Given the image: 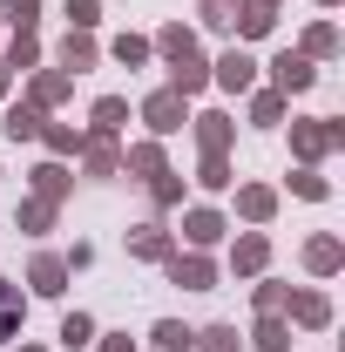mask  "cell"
Wrapping results in <instances>:
<instances>
[{
    "label": "cell",
    "instance_id": "6da1fadb",
    "mask_svg": "<svg viewBox=\"0 0 345 352\" xmlns=\"http://www.w3.org/2000/svg\"><path fill=\"white\" fill-rule=\"evenodd\" d=\"M163 54L176 68V88H203V54H197V41L183 28H163Z\"/></svg>",
    "mask_w": 345,
    "mask_h": 352
},
{
    "label": "cell",
    "instance_id": "7a4b0ae2",
    "mask_svg": "<svg viewBox=\"0 0 345 352\" xmlns=\"http://www.w3.org/2000/svg\"><path fill=\"white\" fill-rule=\"evenodd\" d=\"M142 116H149V129H156V135H170V129H183V95H156V102H149V109H142Z\"/></svg>",
    "mask_w": 345,
    "mask_h": 352
},
{
    "label": "cell",
    "instance_id": "3957f363",
    "mask_svg": "<svg viewBox=\"0 0 345 352\" xmlns=\"http://www.w3.org/2000/svg\"><path fill=\"white\" fill-rule=\"evenodd\" d=\"M251 68H258L251 54H223V61H216V82L223 88H251Z\"/></svg>",
    "mask_w": 345,
    "mask_h": 352
},
{
    "label": "cell",
    "instance_id": "277c9868",
    "mask_svg": "<svg viewBox=\"0 0 345 352\" xmlns=\"http://www.w3.org/2000/svg\"><path fill=\"white\" fill-rule=\"evenodd\" d=\"M21 292H14V285H7V278H0V339H14V332H21Z\"/></svg>",
    "mask_w": 345,
    "mask_h": 352
},
{
    "label": "cell",
    "instance_id": "5b68a950",
    "mask_svg": "<svg viewBox=\"0 0 345 352\" xmlns=\"http://www.w3.org/2000/svg\"><path fill=\"white\" fill-rule=\"evenodd\" d=\"M271 68H278V88H311V68H304L298 54H278Z\"/></svg>",
    "mask_w": 345,
    "mask_h": 352
},
{
    "label": "cell",
    "instance_id": "8992f818",
    "mask_svg": "<svg viewBox=\"0 0 345 352\" xmlns=\"http://www.w3.org/2000/svg\"><path fill=\"white\" fill-rule=\"evenodd\" d=\"M176 285H190V292H210V264H203V258H190V264L176 258Z\"/></svg>",
    "mask_w": 345,
    "mask_h": 352
},
{
    "label": "cell",
    "instance_id": "52a82bcc",
    "mask_svg": "<svg viewBox=\"0 0 345 352\" xmlns=\"http://www.w3.org/2000/svg\"><path fill=\"white\" fill-rule=\"evenodd\" d=\"M34 292H47V298L61 292V258H41V264H34Z\"/></svg>",
    "mask_w": 345,
    "mask_h": 352
},
{
    "label": "cell",
    "instance_id": "ba28073f",
    "mask_svg": "<svg viewBox=\"0 0 345 352\" xmlns=\"http://www.w3.org/2000/svg\"><path fill=\"white\" fill-rule=\"evenodd\" d=\"M156 352H190V332H183V325H170V318H163V325H156Z\"/></svg>",
    "mask_w": 345,
    "mask_h": 352
},
{
    "label": "cell",
    "instance_id": "9c48e42d",
    "mask_svg": "<svg viewBox=\"0 0 345 352\" xmlns=\"http://www.w3.org/2000/svg\"><path fill=\"white\" fill-rule=\"evenodd\" d=\"M61 339H68V346H88V339H95V325H88L82 311H68V318H61Z\"/></svg>",
    "mask_w": 345,
    "mask_h": 352
},
{
    "label": "cell",
    "instance_id": "30bf717a",
    "mask_svg": "<svg viewBox=\"0 0 345 352\" xmlns=\"http://www.w3.org/2000/svg\"><path fill=\"white\" fill-rule=\"evenodd\" d=\"M203 21H210V28H230V21H237V0H203Z\"/></svg>",
    "mask_w": 345,
    "mask_h": 352
},
{
    "label": "cell",
    "instance_id": "8fae6325",
    "mask_svg": "<svg viewBox=\"0 0 345 352\" xmlns=\"http://www.w3.org/2000/svg\"><path fill=\"white\" fill-rule=\"evenodd\" d=\"M203 352H237V332H230V325H210V332H203Z\"/></svg>",
    "mask_w": 345,
    "mask_h": 352
},
{
    "label": "cell",
    "instance_id": "7c38bea8",
    "mask_svg": "<svg viewBox=\"0 0 345 352\" xmlns=\"http://www.w3.org/2000/svg\"><path fill=\"white\" fill-rule=\"evenodd\" d=\"M216 230H223V223H216V217H210V210H197V217H190V237H197V244H210Z\"/></svg>",
    "mask_w": 345,
    "mask_h": 352
},
{
    "label": "cell",
    "instance_id": "4fadbf2b",
    "mask_svg": "<svg viewBox=\"0 0 345 352\" xmlns=\"http://www.w3.org/2000/svg\"><path fill=\"white\" fill-rule=\"evenodd\" d=\"M122 116H129L122 102H95V122H102V129H122Z\"/></svg>",
    "mask_w": 345,
    "mask_h": 352
},
{
    "label": "cell",
    "instance_id": "5bb4252c",
    "mask_svg": "<svg viewBox=\"0 0 345 352\" xmlns=\"http://www.w3.org/2000/svg\"><path fill=\"white\" fill-rule=\"evenodd\" d=\"M7 135H14V142L34 135V109H14V116H7Z\"/></svg>",
    "mask_w": 345,
    "mask_h": 352
},
{
    "label": "cell",
    "instance_id": "9a60e30c",
    "mask_svg": "<svg viewBox=\"0 0 345 352\" xmlns=\"http://www.w3.org/2000/svg\"><path fill=\"white\" fill-rule=\"evenodd\" d=\"M61 61H68V68H88V41H82V34H68V47H61Z\"/></svg>",
    "mask_w": 345,
    "mask_h": 352
},
{
    "label": "cell",
    "instance_id": "2e32d148",
    "mask_svg": "<svg viewBox=\"0 0 345 352\" xmlns=\"http://www.w3.org/2000/svg\"><path fill=\"white\" fill-rule=\"evenodd\" d=\"M223 135H230V129H223V116H203V142H210V156L223 149Z\"/></svg>",
    "mask_w": 345,
    "mask_h": 352
},
{
    "label": "cell",
    "instance_id": "e0dca14e",
    "mask_svg": "<svg viewBox=\"0 0 345 352\" xmlns=\"http://www.w3.org/2000/svg\"><path fill=\"white\" fill-rule=\"evenodd\" d=\"M311 264H318V271H332V264H339V244H332V237H325V244H311Z\"/></svg>",
    "mask_w": 345,
    "mask_h": 352
},
{
    "label": "cell",
    "instance_id": "ac0fdd59",
    "mask_svg": "<svg viewBox=\"0 0 345 352\" xmlns=\"http://www.w3.org/2000/svg\"><path fill=\"white\" fill-rule=\"evenodd\" d=\"M298 318L304 325H325V298H298Z\"/></svg>",
    "mask_w": 345,
    "mask_h": 352
},
{
    "label": "cell",
    "instance_id": "d6986e66",
    "mask_svg": "<svg viewBox=\"0 0 345 352\" xmlns=\"http://www.w3.org/2000/svg\"><path fill=\"white\" fill-rule=\"evenodd\" d=\"M68 21H75V28H88V21H95V0H68Z\"/></svg>",
    "mask_w": 345,
    "mask_h": 352
},
{
    "label": "cell",
    "instance_id": "ffe728a7",
    "mask_svg": "<svg viewBox=\"0 0 345 352\" xmlns=\"http://www.w3.org/2000/svg\"><path fill=\"white\" fill-rule=\"evenodd\" d=\"M27 352H34V346H27Z\"/></svg>",
    "mask_w": 345,
    "mask_h": 352
}]
</instances>
